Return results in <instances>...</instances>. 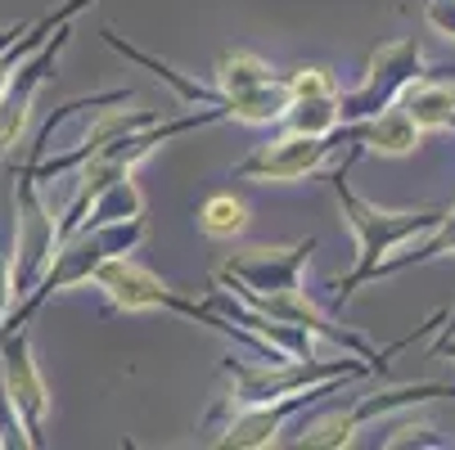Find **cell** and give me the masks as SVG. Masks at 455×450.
<instances>
[{"label": "cell", "mask_w": 455, "mask_h": 450, "mask_svg": "<svg viewBox=\"0 0 455 450\" xmlns=\"http://www.w3.org/2000/svg\"><path fill=\"white\" fill-rule=\"evenodd\" d=\"M59 248V217L45 208L41 185L28 171V162H19L14 171V257H10V306H19L36 280L45 275L50 257Z\"/></svg>", "instance_id": "6"}, {"label": "cell", "mask_w": 455, "mask_h": 450, "mask_svg": "<svg viewBox=\"0 0 455 450\" xmlns=\"http://www.w3.org/2000/svg\"><path fill=\"white\" fill-rule=\"evenodd\" d=\"M199 230H204L208 239H217V243L239 239V234L248 230V208H243V199H235V194H212V199H204V208H199Z\"/></svg>", "instance_id": "17"}, {"label": "cell", "mask_w": 455, "mask_h": 450, "mask_svg": "<svg viewBox=\"0 0 455 450\" xmlns=\"http://www.w3.org/2000/svg\"><path fill=\"white\" fill-rule=\"evenodd\" d=\"M343 136H347V145H356L361 154L370 149V154H379V158H406V154H415V149L424 145V131L415 126V117H411L402 104L383 108V113H374V117H365V122H343Z\"/></svg>", "instance_id": "13"}, {"label": "cell", "mask_w": 455, "mask_h": 450, "mask_svg": "<svg viewBox=\"0 0 455 450\" xmlns=\"http://www.w3.org/2000/svg\"><path fill=\"white\" fill-rule=\"evenodd\" d=\"M217 91L230 99V122L243 126H275L289 108V86L262 54L226 50L217 59Z\"/></svg>", "instance_id": "8"}, {"label": "cell", "mask_w": 455, "mask_h": 450, "mask_svg": "<svg viewBox=\"0 0 455 450\" xmlns=\"http://www.w3.org/2000/svg\"><path fill=\"white\" fill-rule=\"evenodd\" d=\"M343 95V91H339ZM339 95H307V99H289L280 126L298 136H334L343 126V104Z\"/></svg>", "instance_id": "15"}, {"label": "cell", "mask_w": 455, "mask_h": 450, "mask_svg": "<svg viewBox=\"0 0 455 450\" xmlns=\"http://www.w3.org/2000/svg\"><path fill=\"white\" fill-rule=\"evenodd\" d=\"M442 397H455L451 383H397V388H379L370 397H356L347 410H330L320 414L311 428H302L289 446L298 450H343L356 441V432L393 410H406V406H419V401H442Z\"/></svg>", "instance_id": "7"}, {"label": "cell", "mask_w": 455, "mask_h": 450, "mask_svg": "<svg viewBox=\"0 0 455 450\" xmlns=\"http://www.w3.org/2000/svg\"><path fill=\"white\" fill-rule=\"evenodd\" d=\"M437 428L428 423V419H406V423H397L393 432L383 437V446L387 450H402V446H446L442 437H433Z\"/></svg>", "instance_id": "19"}, {"label": "cell", "mask_w": 455, "mask_h": 450, "mask_svg": "<svg viewBox=\"0 0 455 450\" xmlns=\"http://www.w3.org/2000/svg\"><path fill=\"white\" fill-rule=\"evenodd\" d=\"M411 117H415V126L428 136V131H455V77H419V82H411L406 91H402V99H397Z\"/></svg>", "instance_id": "14"}, {"label": "cell", "mask_w": 455, "mask_h": 450, "mask_svg": "<svg viewBox=\"0 0 455 450\" xmlns=\"http://www.w3.org/2000/svg\"><path fill=\"white\" fill-rule=\"evenodd\" d=\"M149 234V217H126V221H108V225H82L73 230L68 239H59L54 257H50V266L45 275L36 280V288L5 311V320H0V334H10V329H28V320L59 293H68L86 280H95V271L108 262V257H126V252H136Z\"/></svg>", "instance_id": "3"}, {"label": "cell", "mask_w": 455, "mask_h": 450, "mask_svg": "<svg viewBox=\"0 0 455 450\" xmlns=\"http://www.w3.org/2000/svg\"><path fill=\"white\" fill-rule=\"evenodd\" d=\"M320 248V239H298L284 248H248V252H230L226 262L212 271V280L221 288H252V293H284V288H302L307 262Z\"/></svg>", "instance_id": "12"}, {"label": "cell", "mask_w": 455, "mask_h": 450, "mask_svg": "<svg viewBox=\"0 0 455 450\" xmlns=\"http://www.w3.org/2000/svg\"><path fill=\"white\" fill-rule=\"evenodd\" d=\"M126 217H145V189H140L132 176H122V180L104 185L100 194L91 199V208L82 212L77 230H82V225H108V221H126Z\"/></svg>", "instance_id": "16"}, {"label": "cell", "mask_w": 455, "mask_h": 450, "mask_svg": "<svg viewBox=\"0 0 455 450\" xmlns=\"http://www.w3.org/2000/svg\"><path fill=\"white\" fill-rule=\"evenodd\" d=\"M68 41H73V19H63V23L54 28V36H45V41L19 63V68H14L10 91L0 95V167H5L10 154L19 149L28 122H32V108H36V95H41V86L50 82L54 63H59L63 50H68Z\"/></svg>", "instance_id": "11"}, {"label": "cell", "mask_w": 455, "mask_h": 450, "mask_svg": "<svg viewBox=\"0 0 455 450\" xmlns=\"http://www.w3.org/2000/svg\"><path fill=\"white\" fill-rule=\"evenodd\" d=\"M424 23H428L437 36L455 41V0H428V5H424Z\"/></svg>", "instance_id": "20"}, {"label": "cell", "mask_w": 455, "mask_h": 450, "mask_svg": "<svg viewBox=\"0 0 455 450\" xmlns=\"http://www.w3.org/2000/svg\"><path fill=\"white\" fill-rule=\"evenodd\" d=\"M117 311H167V315H180V320H194V325H204V329H212V334H221V338H235L239 347H248V351H257L262 360H289L284 351H275L271 343H262L257 334H248L243 325H235V320L226 315V311H217L208 297H185L180 288H172V284H163L149 266H140L132 252L126 257H108V262L95 271V280H91Z\"/></svg>", "instance_id": "2"}, {"label": "cell", "mask_w": 455, "mask_h": 450, "mask_svg": "<svg viewBox=\"0 0 455 450\" xmlns=\"http://www.w3.org/2000/svg\"><path fill=\"white\" fill-rule=\"evenodd\" d=\"M356 158H361V149L352 145V149L343 154V167L330 176V189H334V199H339V212H343V221H347V230H352V239H356V266L330 284V288H334V306H347V302L356 297V288L374 280V271L387 262V257L402 252V248L415 243V239H424V234L442 221V212H446V203H442V208H379V203L361 199L356 189L347 185V167H352Z\"/></svg>", "instance_id": "1"}, {"label": "cell", "mask_w": 455, "mask_h": 450, "mask_svg": "<svg viewBox=\"0 0 455 450\" xmlns=\"http://www.w3.org/2000/svg\"><path fill=\"white\" fill-rule=\"evenodd\" d=\"M289 86V99H307V95H339V82L330 68H315V63H307V68H293L284 77Z\"/></svg>", "instance_id": "18"}, {"label": "cell", "mask_w": 455, "mask_h": 450, "mask_svg": "<svg viewBox=\"0 0 455 450\" xmlns=\"http://www.w3.org/2000/svg\"><path fill=\"white\" fill-rule=\"evenodd\" d=\"M347 145L343 126L334 136H298V131H280L267 145H257L248 158H239L230 167V180H252V185H298L315 171H324L339 149Z\"/></svg>", "instance_id": "10"}, {"label": "cell", "mask_w": 455, "mask_h": 450, "mask_svg": "<svg viewBox=\"0 0 455 450\" xmlns=\"http://www.w3.org/2000/svg\"><path fill=\"white\" fill-rule=\"evenodd\" d=\"M0 406H5V423H10V446H45V419H50V383L32 356V338L28 329H10L0 334Z\"/></svg>", "instance_id": "5"}, {"label": "cell", "mask_w": 455, "mask_h": 450, "mask_svg": "<svg viewBox=\"0 0 455 450\" xmlns=\"http://www.w3.org/2000/svg\"><path fill=\"white\" fill-rule=\"evenodd\" d=\"M433 356H437V360H442V356H451V360H455V334H442V338L433 343Z\"/></svg>", "instance_id": "21"}, {"label": "cell", "mask_w": 455, "mask_h": 450, "mask_svg": "<svg viewBox=\"0 0 455 450\" xmlns=\"http://www.w3.org/2000/svg\"><path fill=\"white\" fill-rule=\"evenodd\" d=\"M226 378H230V392L226 401L212 410V414H230V410H243V406H267V401H280L289 392H302V388H320V383H356V378H370L374 365L361 360V356H339V360H267V365H248L239 356H226Z\"/></svg>", "instance_id": "4"}, {"label": "cell", "mask_w": 455, "mask_h": 450, "mask_svg": "<svg viewBox=\"0 0 455 450\" xmlns=\"http://www.w3.org/2000/svg\"><path fill=\"white\" fill-rule=\"evenodd\" d=\"M428 73V54H424V41L419 36H402V41H387L370 54L365 63V77L356 91H343L339 104H343V122H365L383 108H393L402 99V91L411 82H419Z\"/></svg>", "instance_id": "9"}]
</instances>
